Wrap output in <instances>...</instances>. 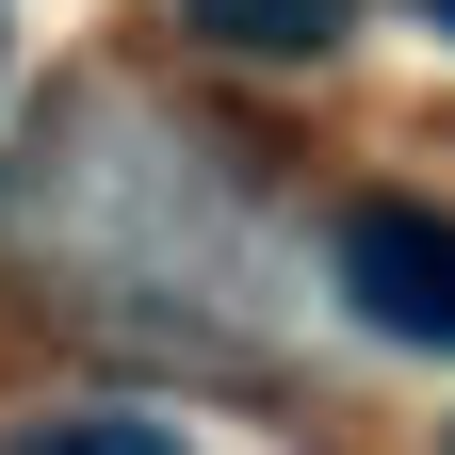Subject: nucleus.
I'll return each instance as SVG.
<instances>
[{"mask_svg":"<svg viewBox=\"0 0 455 455\" xmlns=\"http://www.w3.org/2000/svg\"><path fill=\"white\" fill-rule=\"evenodd\" d=\"M423 17H439V33H455V0H423Z\"/></svg>","mask_w":455,"mask_h":455,"instance_id":"4","label":"nucleus"},{"mask_svg":"<svg viewBox=\"0 0 455 455\" xmlns=\"http://www.w3.org/2000/svg\"><path fill=\"white\" fill-rule=\"evenodd\" d=\"M341 293H358V325H390V341H423V358H455V212H423V196L341 212Z\"/></svg>","mask_w":455,"mask_h":455,"instance_id":"1","label":"nucleus"},{"mask_svg":"<svg viewBox=\"0 0 455 455\" xmlns=\"http://www.w3.org/2000/svg\"><path fill=\"white\" fill-rule=\"evenodd\" d=\"M180 17H196L212 49H244V66H309V49H341L358 0H180Z\"/></svg>","mask_w":455,"mask_h":455,"instance_id":"2","label":"nucleus"},{"mask_svg":"<svg viewBox=\"0 0 455 455\" xmlns=\"http://www.w3.org/2000/svg\"><path fill=\"white\" fill-rule=\"evenodd\" d=\"M17 455H180L163 423H49V439H17Z\"/></svg>","mask_w":455,"mask_h":455,"instance_id":"3","label":"nucleus"}]
</instances>
